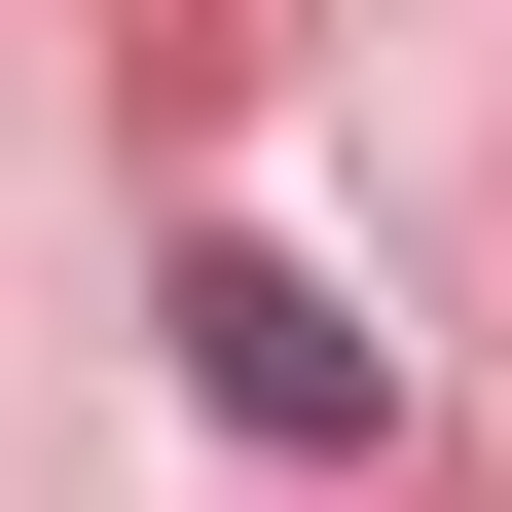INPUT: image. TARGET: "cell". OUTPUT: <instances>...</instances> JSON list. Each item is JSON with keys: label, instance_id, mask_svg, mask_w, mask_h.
I'll use <instances>...</instances> for the list:
<instances>
[{"label": "cell", "instance_id": "cell-1", "mask_svg": "<svg viewBox=\"0 0 512 512\" xmlns=\"http://www.w3.org/2000/svg\"><path fill=\"white\" fill-rule=\"evenodd\" d=\"M147 330H183V403H220V439H293V476L403 403V330H366L330 256H256V220H183V293H147Z\"/></svg>", "mask_w": 512, "mask_h": 512}]
</instances>
